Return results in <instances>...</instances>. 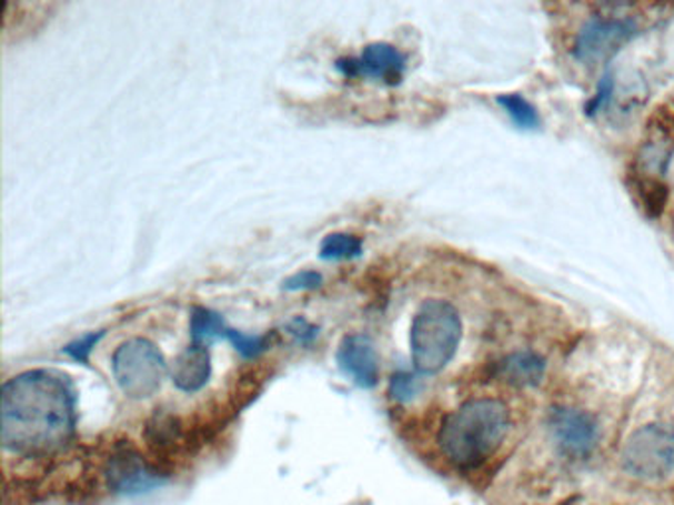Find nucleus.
Wrapping results in <instances>:
<instances>
[{"mask_svg":"<svg viewBox=\"0 0 674 505\" xmlns=\"http://www.w3.org/2000/svg\"><path fill=\"white\" fill-rule=\"evenodd\" d=\"M336 364L341 372L351 377L362 390H372L378 383L380 367L374 342L364 334H351L344 337L336 352Z\"/></svg>","mask_w":674,"mask_h":505,"instance_id":"9b49d317","label":"nucleus"},{"mask_svg":"<svg viewBox=\"0 0 674 505\" xmlns=\"http://www.w3.org/2000/svg\"><path fill=\"white\" fill-rule=\"evenodd\" d=\"M546 362L534 352H514L496 364L499 380L514 387H534L544 380Z\"/></svg>","mask_w":674,"mask_h":505,"instance_id":"4468645a","label":"nucleus"},{"mask_svg":"<svg viewBox=\"0 0 674 505\" xmlns=\"http://www.w3.org/2000/svg\"><path fill=\"white\" fill-rule=\"evenodd\" d=\"M113 380L129 400H149L161 390L169 373L161 350L147 337H131L115 350L111 360Z\"/></svg>","mask_w":674,"mask_h":505,"instance_id":"20e7f679","label":"nucleus"},{"mask_svg":"<svg viewBox=\"0 0 674 505\" xmlns=\"http://www.w3.org/2000/svg\"><path fill=\"white\" fill-rule=\"evenodd\" d=\"M76 391L62 373L34 370L2 387V444L22 456H48L76 433Z\"/></svg>","mask_w":674,"mask_h":505,"instance_id":"f257e3e1","label":"nucleus"},{"mask_svg":"<svg viewBox=\"0 0 674 505\" xmlns=\"http://www.w3.org/2000/svg\"><path fill=\"white\" fill-rule=\"evenodd\" d=\"M422 391V380L414 373L400 372L392 375L390 382V395L398 403H410L418 397V393Z\"/></svg>","mask_w":674,"mask_h":505,"instance_id":"6ab92c4d","label":"nucleus"},{"mask_svg":"<svg viewBox=\"0 0 674 505\" xmlns=\"http://www.w3.org/2000/svg\"><path fill=\"white\" fill-rule=\"evenodd\" d=\"M621 464L631 476L661 479L674 472V428L668 425H645L627 438Z\"/></svg>","mask_w":674,"mask_h":505,"instance_id":"39448f33","label":"nucleus"},{"mask_svg":"<svg viewBox=\"0 0 674 505\" xmlns=\"http://www.w3.org/2000/svg\"><path fill=\"white\" fill-rule=\"evenodd\" d=\"M674 152V99L656 107L648 117L647 141L643 147V169L651 174L665 172L668 159Z\"/></svg>","mask_w":674,"mask_h":505,"instance_id":"9d476101","label":"nucleus"},{"mask_svg":"<svg viewBox=\"0 0 674 505\" xmlns=\"http://www.w3.org/2000/svg\"><path fill=\"white\" fill-rule=\"evenodd\" d=\"M496 103L503 107L506 115L513 119L514 124L521 129H536L540 124L539 111L532 105L529 99L522 98L519 93H506L496 99Z\"/></svg>","mask_w":674,"mask_h":505,"instance_id":"f3484780","label":"nucleus"},{"mask_svg":"<svg viewBox=\"0 0 674 505\" xmlns=\"http://www.w3.org/2000/svg\"><path fill=\"white\" fill-rule=\"evenodd\" d=\"M172 382L184 393H194L200 391L212 375V357H210V346L190 342L189 347H184L174 364H172Z\"/></svg>","mask_w":674,"mask_h":505,"instance_id":"f8f14e48","label":"nucleus"},{"mask_svg":"<svg viewBox=\"0 0 674 505\" xmlns=\"http://www.w3.org/2000/svg\"><path fill=\"white\" fill-rule=\"evenodd\" d=\"M105 478H108L109 489H113L118 494H141L147 489L161 486L164 482L161 472L131 448L118 451L109 458L108 466H105Z\"/></svg>","mask_w":674,"mask_h":505,"instance_id":"1a4fd4ad","label":"nucleus"},{"mask_svg":"<svg viewBox=\"0 0 674 505\" xmlns=\"http://www.w3.org/2000/svg\"><path fill=\"white\" fill-rule=\"evenodd\" d=\"M511 411L499 400H471L450 413L437 433L440 451L461 471L479 468L504 443Z\"/></svg>","mask_w":674,"mask_h":505,"instance_id":"f03ea898","label":"nucleus"},{"mask_svg":"<svg viewBox=\"0 0 674 505\" xmlns=\"http://www.w3.org/2000/svg\"><path fill=\"white\" fill-rule=\"evenodd\" d=\"M631 195L638 205V210L651 220L661 218L668 202V188L658 174H651L647 170H631L627 178Z\"/></svg>","mask_w":674,"mask_h":505,"instance_id":"ddd939ff","label":"nucleus"},{"mask_svg":"<svg viewBox=\"0 0 674 505\" xmlns=\"http://www.w3.org/2000/svg\"><path fill=\"white\" fill-rule=\"evenodd\" d=\"M637 34L633 20L625 18H592L575 38V58L580 62L594 65L607 62L613 53L620 52L623 46Z\"/></svg>","mask_w":674,"mask_h":505,"instance_id":"423d86ee","label":"nucleus"},{"mask_svg":"<svg viewBox=\"0 0 674 505\" xmlns=\"http://www.w3.org/2000/svg\"><path fill=\"white\" fill-rule=\"evenodd\" d=\"M228 324L224 319L218 314V312L204 309V306H197L192 309L190 314V342H199L204 346H212V342L218 337H225L228 332Z\"/></svg>","mask_w":674,"mask_h":505,"instance_id":"2eb2a0df","label":"nucleus"},{"mask_svg":"<svg viewBox=\"0 0 674 505\" xmlns=\"http://www.w3.org/2000/svg\"><path fill=\"white\" fill-rule=\"evenodd\" d=\"M103 336H105L103 330H101V332H95V334H88V336L80 337V340H76L72 344H68V346L63 347V352L70 355L72 360H76V362L88 364L91 350L98 346V342H100Z\"/></svg>","mask_w":674,"mask_h":505,"instance_id":"aec40b11","label":"nucleus"},{"mask_svg":"<svg viewBox=\"0 0 674 505\" xmlns=\"http://www.w3.org/2000/svg\"><path fill=\"white\" fill-rule=\"evenodd\" d=\"M463 337L457 309L447 301H425L415 312L410 346L415 372L435 375L451 364Z\"/></svg>","mask_w":674,"mask_h":505,"instance_id":"7ed1b4c3","label":"nucleus"},{"mask_svg":"<svg viewBox=\"0 0 674 505\" xmlns=\"http://www.w3.org/2000/svg\"><path fill=\"white\" fill-rule=\"evenodd\" d=\"M673 231H674V220H673Z\"/></svg>","mask_w":674,"mask_h":505,"instance_id":"b1692460","label":"nucleus"},{"mask_svg":"<svg viewBox=\"0 0 674 505\" xmlns=\"http://www.w3.org/2000/svg\"><path fill=\"white\" fill-rule=\"evenodd\" d=\"M323 284V276L316 271H301L298 275L289 276L283 283L285 291H313Z\"/></svg>","mask_w":674,"mask_h":505,"instance_id":"412c9836","label":"nucleus"},{"mask_svg":"<svg viewBox=\"0 0 674 505\" xmlns=\"http://www.w3.org/2000/svg\"><path fill=\"white\" fill-rule=\"evenodd\" d=\"M289 332L293 336L298 337L301 344H311L316 336H319V330L315 326H311L306 320L295 319L289 324Z\"/></svg>","mask_w":674,"mask_h":505,"instance_id":"4be33fe9","label":"nucleus"},{"mask_svg":"<svg viewBox=\"0 0 674 505\" xmlns=\"http://www.w3.org/2000/svg\"><path fill=\"white\" fill-rule=\"evenodd\" d=\"M225 340L235 347V352H240L243 357H258L270 347V336H250L234 329H228Z\"/></svg>","mask_w":674,"mask_h":505,"instance_id":"a211bd4d","label":"nucleus"},{"mask_svg":"<svg viewBox=\"0 0 674 505\" xmlns=\"http://www.w3.org/2000/svg\"><path fill=\"white\" fill-rule=\"evenodd\" d=\"M549 428L560 453L566 454L570 458L590 456L597 444V423L590 413L580 408H552Z\"/></svg>","mask_w":674,"mask_h":505,"instance_id":"0eeeda50","label":"nucleus"},{"mask_svg":"<svg viewBox=\"0 0 674 505\" xmlns=\"http://www.w3.org/2000/svg\"><path fill=\"white\" fill-rule=\"evenodd\" d=\"M336 68L346 78L364 75V78L382 81L386 85H398L400 81L404 80L405 55L398 50L396 46L374 42V44L366 46L359 58L339 60Z\"/></svg>","mask_w":674,"mask_h":505,"instance_id":"6e6552de","label":"nucleus"},{"mask_svg":"<svg viewBox=\"0 0 674 505\" xmlns=\"http://www.w3.org/2000/svg\"><path fill=\"white\" fill-rule=\"evenodd\" d=\"M612 78H605V81L600 85L597 95L592 99V105L587 107V113H590V115H592V113H597V109H602V107L610 101V98H612Z\"/></svg>","mask_w":674,"mask_h":505,"instance_id":"5701e85b","label":"nucleus"},{"mask_svg":"<svg viewBox=\"0 0 674 505\" xmlns=\"http://www.w3.org/2000/svg\"><path fill=\"white\" fill-rule=\"evenodd\" d=\"M319 255L324 261H346L362 255V240L351 233H331L321 243Z\"/></svg>","mask_w":674,"mask_h":505,"instance_id":"dca6fc26","label":"nucleus"}]
</instances>
